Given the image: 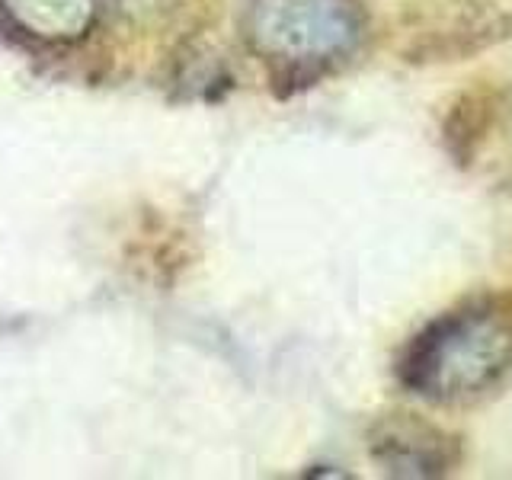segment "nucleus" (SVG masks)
Returning <instances> with one entry per match:
<instances>
[{"label": "nucleus", "instance_id": "nucleus-1", "mask_svg": "<svg viewBox=\"0 0 512 480\" xmlns=\"http://www.w3.org/2000/svg\"><path fill=\"white\" fill-rule=\"evenodd\" d=\"M247 39L269 61L320 64L356 39L352 0H247Z\"/></svg>", "mask_w": 512, "mask_h": 480}, {"label": "nucleus", "instance_id": "nucleus-2", "mask_svg": "<svg viewBox=\"0 0 512 480\" xmlns=\"http://www.w3.org/2000/svg\"><path fill=\"white\" fill-rule=\"evenodd\" d=\"M496 116H500V93L487 84L458 90L452 96L442 119V144L455 167L468 170L474 164L496 128Z\"/></svg>", "mask_w": 512, "mask_h": 480}, {"label": "nucleus", "instance_id": "nucleus-3", "mask_svg": "<svg viewBox=\"0 0 512 480\" xmlns=\"http://www.w3.org/2000/svg\"><path fill=\"white\" fill-rule=\"evenodd\" d=\"M100 0H0V13L39 42H77L96 20Z\"/></svg>", "mask_w": 512, "mask_h": 480}]
</instances>
